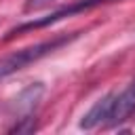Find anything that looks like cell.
Masks as SVG:
<instances>
[{"instance_id":"3","label":"cell","mask_w":135,"mask_h":135,"mask_svg":"<svg viewBox=\"0 0 135 135\" xmlns=\"http://www.w3.org/2000/svg\"><path fill=\"white\" fill-rule=\"evenodd\" d=\"M42 93H44L42 82H34V84H30L27 89H23V91L17 95L15 103H13L17 116H19V118L32 116L34 110H36V105H38V101H40V97H42ZM19 118H17V120H19Z\"/></svg>"},{"instance_id":"2","label":"cell","mask_w":135,"mask_h":135,"mask_svg":"<svg viewBox=\"0 0 135 135\" xmlns=\"http://www.w3.org/2000/svg\"><path fill=\"white\" fill-rule=\"evenodd\" d=\"M133 110H135V82H131L120 93H112V97H110V112H108V122L105 124L122 122Z\"/></svg>"},{"instance_id":"4","label":"cell","mask_w":135,"mask_h":135,"mask_svg":"<svg viewBox=\"0 0 135 135\" xmlns=\"http://www.w3.org/2000/svg\"><path fill=\"white\" fill-rule=\"evenodd\" d=\"M110 97H112V93L105 95V97H101V99H99V101H97V103L82 116V120H80V127H82V129H95V127H101V124L108 122Z\"/></svg>"},{"instance_id":"1","label":"cell","mask_w":135,"mask_h":135,"mask_svg":"<svg viewBox=\"0 0 135 135\" xmlns=\"http://www.w3.org/2000/svg\"><path fill=\"white\" fill-rule=\"evenodd\" d=\"M72 38H76V34H72V36H59V38H51V40H44V42L25 46V49H21V51H17V53H11V55L2 57V59H0V80L6 78V76H11V74H15V72H19V70H23L25 65H30V63L42 59L44 55L53 53L55 49L68 44Z\"/></svg>"}]
</instances>
